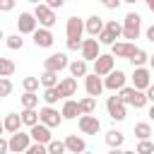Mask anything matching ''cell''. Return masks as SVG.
<instances>
[{
    "label": "cell",
    "instance_id": "6da1fadb",
    "mask_svg": "<svg viewBox=\"0 0 154 154\" xmlns=\"http://www.w3.org/2000/svg\"><path fill=\"white\" fill-rule=\"evenodd\" d=\"M65 34H67V51H79L82 48V34H84V19L79 17H67V24H65Z\"/></svg>",
    "mask_w": 154,
    "mask_h": 154
},
{
    "label": "cell",
    "instance_id": "7a4b0ae2",
    "mask_svg": "<svg viewBox=\"0 0 154 154\" xmlns=\"http://www.w3.org/2000/svg\"><path fill=\"white\" fill-rule=\"evenodd\" d=\"M142 31V17L137 12H128L123 19V38H128V43H135V38H140Z\"/></svg>",
    "mask_w": 154,
    "mask_h": 154
},
{
    "label": "cell",
    "instance_id": "3957f363",
    "mask_svg": "<svg viewBox=\"0 0 154 154\" xmlns=\"http://www.w3.org/2000/svg\"><path fill=\"white\" fill-rule=\"evenodd\" d=\"M120 36H123V24L116 22V19H108L106 26H103V31H101V36H99L96 41L103 43V46H113L116 38H120Z\"/></svg>",
    "mask_w": 154,
    "mask_h": 154
},
{
    "label": "cell",
    "instance_id": "277c9868",
    "mask_svg": "<svg viewBox=\"0 0 154 154\" xmlns=\"http://www.w3.org/2000/svg\"><path fill=\"white\" fill-rule=\"evenodd\" d=\"M34 17H36V22H38L41 29H51V26H55V22H58L55 12H53L46 2H38V5L34 7Z\"/></svg>",
    "mask_w": 154,
    "mask_h": 154
},
{
    "label": "cell",
    "instance_id": "5b68a950",
    "mask_svg": "<svg viewBox=\"0 0 154 154\" xmlns=\"http://www.w3.org/2000/svg\"><path fill=\"white\" fill-rule=\"evenodd\" d=\"M113 70H116V58H113L111 53H101V55L96 58V63H94V70H91V72H94L96 77H101V79H103V77H108Z\"/></svg>",
    "mask_w": 154,
    "mask_h": 154
},
{
    "label": "cell",
    "instance_id": "8992f818",
    "mask_svg": "<svg viewBox=\"0 0 154 154\" xmlns=\"http://www.w3.org/2000/svg\"><path fill=\"white\" fill-rule=\"evenodd\" d=\"M65 67H70V60H67V55L65 53H51L48 58H43V70L46 72H60V70H65Z\"/></svg>",
    "mask_w": 154,
    "mask_h": 154
},
{
    "label": "cell",
    "instance_id": "52a82bcc",
    "mask_svg": "<svg viewBox=\"0 0 154 154\" xmlns=\"http://www.w3.org/2000/svg\"><path fill=\"white\" fill-rule=\"evenodd\" d=\"M31 144H34V142H31V135L24 132V130L10 135V152H12V154H24Z\"/></svg>",
    "mask_w": 154,
    "mask_h": 154
},
{
    "label": "cell",
    "instance_id": "ba28073f",
    "mask_svg": "<svg viewBox=\"0 0 154 154\" xmlns=\"http://www.w3.org/2000/svg\"><path fill=\"white\" fill-rule=\"evenodd\" d=\"M79 53H82V60L84 63H96V58L101 55V43L96 38H84Z\"/></svg>",
    "mask_w": 154,
    "mask_h": 154
},
{
    "label": "cell",
    "instance_id": "9c48e42d",
    "mask_svg": "<svg viewBox=\"0 0 154 154\" xmlns=\"http://www.w3.org/2000/svg\"><path fill=\"white\" fill-rule=\"evenodd\" d=\"M38 120L46 125V128H60V123H63V116H60V111L58 108H53V106H43L41 111H38Z\"/></svg>",
    "mask_w": 154,
    "mask_h": 154
},
{
    "label": "cell",
    "instance_id": "30bf717a",
    "mask_svg": "<svg viewBox=\"0 0 154 154\" xmlns=\"http://www.w3.org/2000/svg\"><path fill=\"white\" fill-rule=\"evenodd\" d=\"M125 82H128V75H125L123 70H113L108 77H103V89H108V91H120L123 87H128Z\"/></svg>",
    "mask_w": 154,
    "mask_h": 154
},
{
    "label": "cell",
    "instance_id": "8fae6325",
    "mask_svg": "<svg viewBox=\"0 0 154 154\" xmlns=\"http://www.w3.org/2000/svg\"><path fill=\"white\" fill-rule=\"evenodd\" d=\"M132 87L137 91H147L152 87V72L147 67H135V72H132Z\"/></svg>",
    "mask_w": 154,
    "mask_h": 154
},
{
    "label": "cell",
    "instance_id": "7c38bea8",
    "mask_svg": "<svg viewBox=\"0 0 154 154\" xmlns=\"http://www.w3.org/2000/svg\"><path fill=\"white\" fill-rule=\"evenodd\" d=\"M106 111H108V116L113 118V120H125V116H128V111H125V103L118 99V94L116 96H108V101H106Z\"/></svg>",
    "mask_w": 154,
    "mask_h": 154
},
{
    "label": "cell",
    "instance_id": "4fadbf2b",
    "mask_svg": "<svg viewBox=\"0 0 154 154\" xmlns=\"http://www.w3.org/2000/svg\"><path fill=\"white\" fill-rule=\"evenodd\" d=\"M36 24H38V22H36L34 12H22L19 19H17V31H19V36H22V34H31V36H34V31L38 29Z\"/></svg>",
    "mask_w": 154,
    "mask_h": 154
},
{
    "label": "cell",
    "instance_id": "5bb4252c",
    "mask_svg": "<svg viewBox=\"0 0 154 154\" xmlns=\"http://www.w3.org/2000/svg\"><path fill=\"white\" fill-rule=\"evenodd\" d=\"M84 91H87V96H91V99L101 96V91H103V79L96 77L94 72H89V75L84 77Z\"/></svg>",
    "mask_w": 154,
    "mask_h": 154
},
{
    "label": "cell",
    "instance_id": "9a60e30c",
    "mask_svg": "<svg viewBox=\"0 0 154 154\" xmlns=\"http://www.w3.org/2000/svg\"><path fill=\"white\" fill-rule=\"evenodd\" d=\"M103 26H106V22H103L99 14H91V17L84 19V31L89 34V38H99L101 31H103Z\"/></svg>",
    "mask_w": 154,
    "mask_h": 154
},
{
    "label": "cell",
    "instance_id": "2e32d148",
    "mask_svg": "<svg viewBox=\"0 0 154 154\" xmlns=\"http://www.w3.org/2000/svg\"><path fill=\"white\" fill-rule=\"evenodd\" d=\"M135 51H137V46L135 43H128V41H116L113 46H111V55L113 58H132L135 55Z\"/></svg>",
    "mask_w": 154,
    "mask_h": 154
},
{
    "label": "cell",
    "instance_id": "e0dca14e",
    "mask_svg": "<svg viewBox=\"0 0 154 154\" xmlns=\"http://www.w3.org/2000/svg\"><path fill=\"white\" fill-rule=\"evenodd\" d=\"M77 125H79L82 135H96V132L101 130V123H99V118H96V116H79Z\"/></svg>",
    "mask_w": 154,
    "mask_h": 154
},
{
    "label": "cell",
    "instance_id": "ac0fdd59",
    "mask_svg": "<svg viewBox=\"0 0 154 154\" xmlns=\"http://www.w3.org/2000/svg\"><path fill=\"white\" fill-rule=\"evenodd\" d=\"M29 135H31V142H34V144H48V142L53 140V135H51V128H46L43 123L34 125V128L29 130Z\"/></svg>",
    "mask_w": 154,
    "mask_h": 154
},
{
    "label": "cell",
    "instance_id": "d6986e66",
    "mask_svg": "<svg viewBox=\"0 0 154 154\" xmlns=\"http://www.w3.org/2000/svg\"><path fill=\"white\" fill-rule=\"evenodd\" d=\"M53 43H55V36H53L51 29H41V26H38V29L34 31V46H36V48H51Z\"/></svg>",
    "mask_w": 154,
    "mask_h": 154
},
{
    "label": "cell",
    "instance_id": "ffe728a7",
    "mask_svg": "<svg viewBox=\"0 0 154 154\" xmlns=\"http://www.w3.org/2000/svg\"><path fill=\"white\" fill-rule=\"evenodd\" d=\"M63 142H65V149H67L70 154H84V152H87V142H84V137L67 135Z\"/></svg>",
    "mask_w": 154,
    "mask_h": 154
},
{
    "label": "cell",
    "instance_id": "44dd1931",
    "mask_svg": "<svg viewBox=\"0 0 154 154\" xmlns=\"http://www.w3.org/2000/svg\"><path fill=\"white\" fill-rule=\"evenodd\" d=\"M58 91H60V96L67 101L70 96L77 94V79H75V77H65V79H60V82H58Z\"/></svg>",
    "mask_w": 154,
    "mask_h": 154
},
{
    "label": "cell",
    "instance_id": "7402d4cb",
    "mask_svg": "<svg viewBox=\"0 0 154 154\" xmlns=\"http://www.w3.org/2000/svg\"><path fill=\"white\" fill-rule=\"evenodd\" d=\"M60 116H63V120H72V118L82 116V113H79V101H75V99H67V101H63Z\"/></svg>",
    "mask_w": 154,
    "mask_h": 154
},
{
    "label": "cell",
    "instance_id": "603a6c76",
    "mask_svg": "<svg viewBox=\"0 0 154 154\" xmlns=\"http://www.w3.org/2000/svg\"><path fill=\"white\" fill-rule=\"evenodd\" d=\"M2 125H5V132L14 135V132L22 130V116H19V113H7V116L2 118Z\"/></svg>",
    "mask_w": 154,
    "mask_h": 154
},
{
    "label": "cell",
    "instance_id": "cb8c5ba5",
    "mask_svg": "<svg viewBox=\"0 0 154 154\" xmlns=\"http://www.w3.org/2000/svg\"><path fill=\"white\" fill-rule=\"evenodd\" d=\"M67 70H70V75H72L75 79H77V77H87V75H89V63H84V60L79 58V60H72Z\"/></svg>",
    "mask_w": 154,
    "mask_h": 154
},
{
    "label": "cell",
    "instance_id": "d4e9b609",
    "mask_svg": "<svg viewBox=\"0 0 154 154\" xmlns=\"http://www.w3.org/2000/svg\"><path fill=\"white\" fill-rule=\"evenodd\" d=\"M123 142H125V135H123L120 130H116V128H113V130H108V132H106V144H108L111 149H120V147H123Z\"/></svg>",
    "mask_w": 154,
    "mask_h": 154
},
{
    "label": "cell",
    "instance_id": "484cf974",
    "mask_svg": "<svg viewBox=\"0 0 154 154\" xmlns=\"http://www.w3.org/2000/svg\"><path fill=\"white\" fill-rule=\"evenodd\" d=\"M38 106V94H31V91H24L22 94V111H36Z\"/></svg>",
    "mask_w": 154,
    "mask_h": 154
},
{
    "label": "cell",
    "instance_id": "4316f807",
    "mask_svg": "<svg viewBox=\"0 0 154 154\" xmlns=\"http://www.w3.org/2000/svg\"><path fill=\"white\" fill-rule=\"evenodd\" d=\"M94 111H96V99H91V96L79 99V113L82 116H94Z\"/></svg>",
    "mask_w": 154,
    "mask_h": 154
},
{
    "label": "cell",
    "instance_id": "83f0119b",
    "mask_svg": "<svg viewBox=\"0 0 154 154\" xmlns=\"http://www.w3.org/2000/svg\"><path fill=\"white\" fill-rule=\"evenodd\" d=\"M19 116H22V125H26L29 130H31L34 125H38V123H41V120H38V111H26V108H24Z\"/></svg>",
    "mask_w": 154,
    "mask_h": 154
},
{
    "label": "cell",
    "instance_id": "f1b7e54d",
    "mask_svg": "<svg viewBox=\"0 0 154 154\" xmlns=\"http://www.w3.org/2000/svg\"><path fill=\"white\" fill-rule=\"evenodd\" d=\"M17 65L10 60V58H0V79H7L10 75H14Z\"/></svg>",
    "mask_w": 154,
    "mask_h": 154
},
{
    "label": "cell",
    "instance_id": "f546056e",
    "mask_svg": "<svg viewBox=\"0 0 154 154\" xmlns=\"http://www.w3.org/2000/svg\"><path fill=\"white\" fill-rule=\"evenodd\" d=\"M38 82H41V87H43V89H53V87H58V75H55V72H46V70H43V75L38 77Z\"/></svg>",
    "mask_w": 154,
    "mask_h": 154
},
{
    "label": "cell",
    "instance_id": "4dcf8cb0",
    "mask_svg": "<svg viewBox=\"0 0 154 154\" xmlns=\"http://www.w3.org/2000/svg\"><path fill=\"white\" fill-rule=\"evenodd\" d=\"M135 137H137L140 142L149 140V137H152V125H149V123H137V125H135Z\"/></svg>",
    "mask_w": 154,
    "mask_h": 154
},
{
    "label": "cell",
    "instance_id": "1f68e13d",
    "mask_svg": "<svg viewBox=\"0 0 154 154\" xmlns=\"http://www.w3.org/2000/svg\"><path fill=\"white\" fill-rule=\"evenodd\" d=\"M130 63H132V67H144V63H149V53L142 51V48H137L135 55L130 58Z\"/></svg>",
    "mask_w": 154,
    "mask_h": 154
},
{
    "label": "cell",
    "instance_id": "d6a6232c",
    "mask_svg": "<svg viewBox=\"0 0 154 154\" xmlns=\"http://www.w3.org/2000/svg\"><path fill=\"white\" fill-rule=\"evenodd\" d=\"M43 101H46V106H53L55 101H60L63 96H60V91H58V87H53V89H43V96H41Z\"/></svg>",
    "mask_w": 154,
    "mask_h": 154
},
{
    "label": "cell",
    "instance_id": "836d02e7",
    "mask_svg": "<svg viewBox=\"0 0 154 154\" xmlns=\"http://www.w3.org/2000/svg\"><path fill=\"white\" fill-rule=\"evenodd\" d=\"M5 43H7V48H10V51H22L24 38H22L19 34H12V36H7V38H5Z\"/></svg>",
    "mask_w": 154,
    "mask_h": 154
},
{
    "label": "cell",
    "instance_id": "e575fe53",
    "mask_svg": "<svg viewBox=\"0 0 154 154\" xmlns=\"http://www.w3.org/2000/svg\"><path fill=\"white\" fill-rule=\"evenodd\" d=\"M38 84H41L38 77H24V79H22V89H24V91H31V94L38 91Z\"/></svg>",
    "mask_w": 154,
    "mask_h": 154
},
{
    "label": "cell",
    "instance_id": "d590c367",
    "mask_svg": "<svg viewBox=\"0 0 154 154\" xmlns=\"http://www.w3.org/2000/svg\"><path fill=\"white\" fill-rule=\"evenodd\" d=\"M147 103H149V101H147V94H144V91H137V89H135V94H132V101H130V106H132V108H144Z\"/></svg>",
    "mask_w": 154,
    "mask_h": 154
},
{
    "label": "cell",
    "instance_id": "8d00e7d4",
    "mask_svg": "<svg viewBox=\"0 0 154 154\" xmlns=\"http://www.w3.org/2000/svg\"><path fill=\"white\" fill-rule=\"evenodd\" d=\"M46 149H48V154H65V152H67L63 140H51V142L46 144Z\"/></svg>",
    "mask_w": 154,
    "mask_h": 154
},
{
    "label": "cell",
    "instance_id": "74e56055",
    "mask_svg": "<svg viewBox=\"0 0 154 154\" xmlns=\"http://www.w3.org/2000/svg\"><path fill=\"white\" fill-rule=\"evenodd\" d=\"M132 94H135V87H123V89L118 91V99H120L125 106H130V101H132Z\"/></svg>",
    "mask_w": 154,
    "mask_h": 154
},
{
    "label": "cell",
    "instance_id": "f35d334b",
    "mask_svg": "<svg viewBox=\"0 0 154 154\" xmlns=\"http://www.w3.org/2000/svg\"><path fill=\"white\" fill-rule=\"evenodd\" d=\"M135 152H137V154H154V142H152V140H144V142H137V147H135Z\"/></svg>",
    "mask_w": 154,
    "mask_h": 154
},
{
    "label": "cell",
    "instance_id": "ab89813d",
    "mask_svg": "<svg viewBox=\"0 0 154 154\" xmlns=\"http://www.w3.org/2000/svg\"><path fill=\"white\" fill-rule=\"evenodd\" d=\"M12 94V82L10 79H0V96H10Z\"/></svg>",
    "mask_w": 154,
    "mask_h": 154
},
{
    "label": "cell",
    "instance_id": "60d3db41",
    "mask_svg": "<svg viewBox=\"0 0 154 154\" xmlns=\"http://www.w3.org/2000/svg\"><path fill=\"white\" fill-rule=\"evenodd\" d=\"M24 154H48V149H46V144H31Z\"/></svg>",
    "mask_w": 154,
    "mask_h": 154
},
{
    "label": "cell",
    "instance_id": "b9f144b4",
    "mask_svg": "<svg viewBox=\"0 0 154 154\" xmlns=\"http://www.w3.org/2000/svg\"><path fill=\"white\" fill-rule=\"evenodd\" d=\"M14 10V0H0V12H12Z\"/></svg>",
    "mask_w": 154,
    "mask_h": 154
},
{
    "label": "cell",
    "instance_id": "7bdbcfd3",
    "mask_svg": "<svg viewBox=\"0 0 154 154\" xmlns=\"http://www.w3.org/2000/svg\"><path fill=\"white\" fill-rule=\"evenodd\" d=\"M103 7L106 10H118L120 7V0H103Z\"/></svg>",
    "mask_w": 154,
    "mask_h": 154
},
{
    "label": "cell",
    "instance_id": "ee69618b",
    "mask_svg": "<svg viewBox=\"0 0 154 154\" xmlns=\"http://www.w3.org/2000/svg\"><path fill=\"white\" fill-rule=\"evenodd\" d=\"M7 152H10V140L0 137V154H7Z\"/></svg>",
    "mask_w": 154,
    "mask_h": 154
},
{
    "label": "cell",
    "instance_id": "f6af8a7d",
    "mask_svg": "<svg viewBox=\"0 0 154 154\" xmlns=\"http://www.w3.org/2000/svg\"><path fill=\"white\" fill-rule=\"evenodd\" d=\"M46 5H48V7L53 10V12H55V10H60V7H63V0H48Z\"/></svg>",
    "mask_w": 154,
    "mask_h": 154
},
{
    "label": "cell",
    "instance_id": "bcb514c9",
    "mask_svg": "<svg viewBox=\"0 0 154 154\" xmlns=\"http://www.w3.org/2000/svg\"><path fill=\"white\" fill-rule=\"evenodd\" d=\"M144 94H147V101H149V103L154 106V84H152V87H149V89H147Z\"/></svg>",
    "mask_w": 154,
    "mask_h": 154
},
{
    "label": "cell",
    "instance_id": "7dc6e473",
    "mask_svg": "<svg viewBox=\"0 0 154 154\" xmlns=\"http://www.w3.org/2000/svg\"><path fill=\"white\" fill-rule=\"evenodd\" d=\"M144 36H147V41H152V43H154V24H152V26L144 31Z\"/></svg>",
    "mask_w": 154,
    "mask_h": 154
},
{
    "label": "cell",
    "instance_id": "c3c4849f",
    "mask_svg": "<svg viewBox=\"0 0 154 154\" xmlns=\"http://www.w3.org/2000/svg\"><path fill=\"white\" fill-rule=\"evenodd\" d=\"M108 154H123V149H108Z\"/></svg>",
    "mask_w": 154,
    "mask_h": 154
},
{
    "label": "cell",
    "instance_id": "681fc988",
    "mask_svg": "<svg viewBox=\"0 0 154 154\" xmlns=\"http://www.w3.org/2000/svg\"><path fill=\"white\" fill-rule=\"evenodd\" d=\"M147 7H149V10L154 12V0H147Z\"/></svg>",
    "mask_w": 154,
    "mask_h": 154
},
{
    "label": "cell",
    "instance_id": "f907efd6",
    "mask_svg": "<svg viewBox=\"0 0 154 154\" xmlns=\"http://www.w3.org/2000/svg\"><path fill=\"white\" fill-rule=\"evenodd\" d=\"M2 132H5V125H2V116H0V137H2Z\"/></svg>",
    "mask_w": 154,
    "mask_h": 154
},
{
    "label": "cell",
    "instance_id": "816d5d0a",
    "mask_svg": "<svg viewBox=\"0 0 154 154\" xmlns=\"http://www.w3.org/2000/svg\"><path fill=\"white\" fill-rule=\"evenodd\" d=\"M149 118L154 120V106H149Z\"/></svg>",
    "mask_w": 154,
    "mask_h": 154
},
{
    "label": "cell",
    "instance_id": "f5cc1de1",
    "mask_svg": "<svg viewBox=\"0 0 154 154\" xmlns=\"http://www.w3.org/2000/svg\"><path fill=\"white\" fill-rule=\"evenodd\" d=\"M149 65H152V67H154V53H152V55H149Z\"/></svg>",
    "mask_w": 154,
    "mask_h": 154
},
{
    "label": "cell",
    "instance_id": "db71d44e",
    "mask_svg": "<svg viewBox=\"0 0 154 154\" xmlns=\"http://www.w3.org/2000/svg\"><path fill=\"white\" fill-rule=\"evenodd\" d=\"M123 154H137V152H130V149H125V152H123Z\"/></svg>",
    "mask_w": 154,
    "mask_h": 154
},
{
    "label": "cell",
    "instance_id": "11a10c76",
    "mask_svg": "<svg viewBox=\"0 0 154 154\" xmlns=\"http://www.w3.org/2000/svg\"><path fill=\"white\" fill-rule=\"evenodd\" d=\"M0 38H7V36H5V34H2V29H0Z\"/></svg>",
    "mask_w": 154,
    "mask_h": 154
},
{
    "label": "cell",
    "instance_id": "9f6ffc18",
    "mask_svg": "<svg viewBox=\"0 0 154 154\" xmlns=\"http://www.w3.org/2000/svg\"><path fill=\"white\" fill-rule=\"evenodd\" d=\"M84 154H91V152H84Z\"/></svg>",
    "mask_w": 154,
    "mask_h": 154
},
{
    "label": "cell",
    "instance_id": "6f0895ef",
    "mask_svg": "<svg viewBox=\"0 0 154 154\" xmlns=\"http://www.w3.org/2000/svg\"><path fill=\"white\" fill-rule=\"evenodd\" d=\"M152 84H154V77H152Z\"/></svg>",
    "mask_w": 154,
    "mask_h": 154
}]
</instances>
